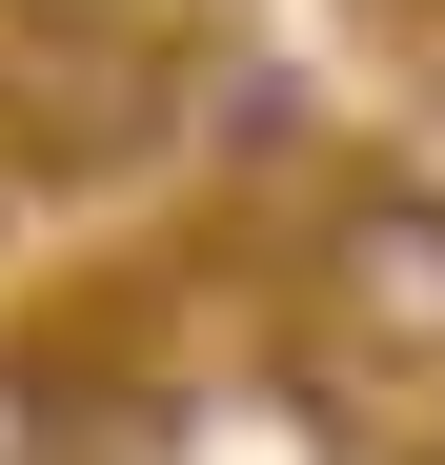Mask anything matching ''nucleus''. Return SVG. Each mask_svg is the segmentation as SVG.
Masks as SVG:
<instances>
[{
    "instance_id": "1",
    "label": "nucleus",
    "mask_w": 445,
    "mask_h": 465,
    "mask_svg": "<svg viewBox=\"0 0 445 465\" xmlns=\"http://www.w3.org/2000/svg\"><path fill=\"white\" fill-rule=\"evenodd\" d=\"M0 142L61 183H122L183 142V41L163 21H82V0H21L0 21Z\"/></svg>"
},
{
    "instance_id": "3",
    "label": "nucleus",
    "mask_w": 445,
    "mask_h": 465,
    "mask_svg": "<svg viewBox=\"0 0 445 465\" xmlns=\"http://www.w3.org/2000/svg\"><path fill=\"white\" fill-rule=\"evenodd\" d=\"M0 465H21V384H0Z\"/></svg>"
},
{
    "instance_id": "4",
    "label": "nucleus",
    "mask_w": 445,
    "mask_h": 465,
    "mask_svg": "<svg viewBox=\"0 0 445 465\" xmlns=\"http://www.w3.org/2000/svg\"><path fill=\"white\" fill-rule=\"evenodd\" d=\"M425 465H445V445H425Z\"/></svg>"
},
{
    "instance_id": "2",
    "label": "nucleus",
    "mask_w": 445,
    "mask_h": 465,
    "mask_svg": "<svg viewBox=\"0 0 445 465\" xmlns=\"http://www.w3.org/2000/svg\"><path fill=\"white\" fill-rule=\"evenodd\" d=\"M304 324L385 384H445V183L364 163V183L304 203Z\"/></svg>"
}]
</instances>
